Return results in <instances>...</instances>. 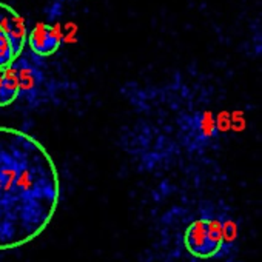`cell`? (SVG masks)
<instances>
[{
    "mask_svg": "<svg viewBox=\"0 0 262 262\" xmlns=\"http://www.w3.org/2000/svg\"><path fill=\"white\" fill-rule=\"evenodd\" d=\"M59 199V171L43 144L22 129L0 126V251L37 239Z\"/></svg>",
    "mask_w": 262,
    "mask_h": 262,
    "instance_id": "6da1fadb",
    "label": "cell"
},
{
    "mask_svg": "<svg viewBox=\"0 0 262 262\" xmlns=\"http://www.w3.org/2000/svg\"><path fill=\"white\" fill-rule=\"evenodd\" d=\"M28 30L24 17L0 2V68L10 67L27 45Z\"/></svg>",
    "mask_w": 262,
    "mask_h": 262,
    "instance_id": "7a4b0ae2",
    "label": "cell"
},
{
    "mask_svg": "<svg viewBox=\"0 0 262 262\" xmlns=\"http://www.w3.org/2000/svg\"><path fill=\"white\" fill-rule=\"evenodd\" d=\"M184 245L187 251L198 259H211L217 256V247L213 244L208 224L204 217L193 221L184 233Z\"/></svg>",
    "mask_w": 262,
    "mask_h": 262,
    "instance_id": "3957f363",
    "label": "cell"
},
{
    "mask_svg": "<svg viewBox=\"0 0 262 262\" xmlns=\"http://www.w3.org/2000/svg\"><path fill=\"white\" fill-rule=\"evenodd\" d=\"M219 135L216 117L211 111H201L194 113L190 119L188 125V138L191 139L193 145H207L214 141Z\"/></svg>",
    "mask_w": 262,
    "mask_h": 262,
    "instance_id": "277c9868",
    "label": "cell"
},
{
    "mask_svg": "<svg viewBox=\"0 0 262 262\" xmlns=\"http://www.w3.org/2000/svg\"><path fill=\"white\" fill-rule=\"evenodd\" d=\"M31 50L42 57L54 54L60 47V34L57 30L47 24H37L27 37Z\"/></svg>",
    "mask_w": 262,
    "mask_h": 262,
    "instance_id": "5b68a950",
    "label": "cell"
},
{
    "mask_svg": "<svg viewBox=\"0 0 262 262\" xmlns=\"http://www.w3.org/2000/svg\"><path fill=\"white\" fill-rule=\"evenodd\" d=\"M219 217H221V250L216 256V259L221 257H227L230 256L237 245V239H239V225L237 221L227 211L225 207L219 208Z\"/></svg>",
    "mask_w": 262,
    "mask_h": 262,
    "instance_id": "8992f818",
    "label": "cell"
},
{
    "mask_svg": "<svg viewBox=\"0 0 262 262\" xmlns=\"http://www.w3.org/2000/svg\"><path fill=\"white\" fill-rule=\"evenodd\" d=\"M20 93V79L17 71L10 65L0 68V106L13 103Z\"/></svg>",
    "mask_w": 262,
    "mask_h": 262,
    "instance_id": "52a82bcc",
    "label": "cell"
}]
</instances>
